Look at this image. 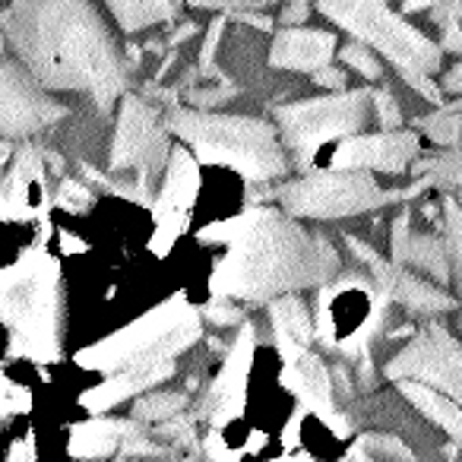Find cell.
Wrapping results in <instances>:
<instances>
[{
    "label": "cell",
    "instance_id": "33",
    "mask_svg": "<svg viewBox=\"0 0 462 462\" xmlns=\"http://www.w3.org/2000/svg\"><path fill=\"white\" fill-rule=\"evenodd\" d=\"M310 79H314V86H320V89H329V92H342L348 89V73L342 70V67H320V70L310 73Z\"/></svg>",
    "mask_w": 462,
    "mask_h": 462
},
{
    "label": "cell",
    "instance_id": "17",
    "mask_svg": "<svg viewBox=\"0 0 462 462\" xmlns=\"http://www.w3.org/2000/svg\"><path fill=\"white\" fill-rule=\"evenodd\" d=\"M266 308H270V323H273L279 355H282L285 365H291V361L301 358L310 348V342H314V336H317V323L310 320L308 304L301 301L298 291L279 295L276 301H270Z\"/></svg>",
    "mask_w": 462,
    "mask_h": 462
},
{
    "label": "cell",
    "instance_id": "30",
    "mask_svg": "<svg viewBox=\"0 0 462 462\" xmlns=\"http://www.w3.org/2000/svg\"><path fill=\"white\" fill-rule=\"evenodd\" d=\"M374 115H377L380 130H399L402 127V111H399V102L393 98L390 89H374Z\"/></svg>",
    "mask_w": 462,
    "mask_h": 462
},
{
    "label": "cell",
    "instance_id": "2",
    "mask_svg": "<svg viewBox=\"0 0 462 462\" xmlns=\"http://www.w3.org/2000/svg\"><path fill=\"white\" fill-rule=\"evenodd\" d=\"M4 42L48 89L86 92L102 115L127 89V60L92 0H7Z\"/></svg>",
    "mask_w": 462,
    "mask_h": 462
},
{
    "label": "cell",
    "instance_id": "27",
    "mask_svg": "<svg viewBox=\"0 0 462 462\" xmlns=\"http://www.w3.org/2000/svg\"><path fill=\"white\" fill-rule=\"evenodd\" d=\"M443 235H447L449 263H453V285L462 301V199L443 197Z\"/></svg>",
    "mask_w": 462,
    "mask_h": 462
},
{
    "label": "cell",
    "instance_id": "6",
    "mask_svg": "<svg viewBox=\"0 0 462 462\" xmlns=\"http://www.w3.org/2000/svg\"><path fill=\"white\" fill-rule=\"evenodd\" d=\"M374 89H342L329 96L304 98V102L279 105L273 121L279 127L289 159L295 168L310 171L320 165L323 152L352 134H361L371 121Z\"/></svg>",
    "mask_w": 462,
    "mask_h": 462
},
{
    "label": "cell",
    "instance_id": "5",
    "mask_svg": "<svg viewBox=\"0 0 462 462\" xmlns=\"http://www.w3.org/2000/svg\"><path fill=\"white\" fill-rule=\"evenodd\" d=\"M203 308H193L184 295L168 298L165 304L143 314L130 327L117 329L105 342L83 348L77 361L102 374L174 365V358L184 355L203 336Z\"/></svg>",
    "mask_w": 462,
    "mask_h": 462
},
{
    "label": "cell",
    "instance_id": "29",
    "mask_svg": "<svg viewBox=\"0 0 462 462\" xmlns=\"http://www.w3.org/2000/svg\"><path fill=\"white\" fill-rule=\"evenodd\" d=\"M358 453L374 456V459H411V449L393 434H361Z\"/></svg>",
    "mask_w": 462,
    "mask_h": 462
},
{
    "label": "cell",
    "instance_id": "1",
    "mask_svg": "<svg viewBox=\"0 0 462 462\" xmlns=\"http://www.w3.org/2000/svg\"><path fill=\"white\" fill-rule=\"evenodd\" d=\"M199 241L222 247L209 273L212 298L270 304L289 291L320 289L342 273L333 241L282 206H251L203 228Z\"/></svg>",
    "mask_w": 462,
    "mask_h": 462
},
{
    "label": "cell",
    "instance_id": "10",
    "mask_svg": "<svg viewBox=\"0 0 462 462\" xmlns=\"http://www.w3.org/2000/svg\"><path fill=\"white\" fill-rule=\"evenodd\" d=\"M16 54H7L0 64V134L4 140H26L48 130L67 117V105H60Z\"/></svg>",
    "mask_w": 462,
    "mask_h": 462
},
{
    "label": "cell",
    "instance_id": "34",
    "mask_svg": "<svg viewBox=\"0 0 462 462\" xmlns=\"http://www.w3.org/2000/svg\"><path fill=\"white\" fill-rule=\"evenodd\" d=\"M308 14H310L308 0H289V10L279 14V23H282V26H301V23L308 20Z\"/></svg>",
    "mask_w": 462,
    "mask_h": 462
},
{
    "label": "cell",
    "instance_id": "24",
    "mask_svg": "<svg viewBox=\"0 0 462 462\" xmlns=\"http://www.w3.org/2000/svg\"><path fill=\"white\" fill-rule=\"evenodd\" d=\"M411 178H421L437 190H462V149H440V152L418 155L411 165Z\"/></svg>",
    "mask_w": 462,
    "mask_h": 462
},
{
    "label": "cell",
    "instance_id": "19",
    "mask_svg": "<svg viewBox=\"0 0 462 462\" xmlns=\"http://www.w3.org/2000/svg\"><path fill=\"white\" fill-rule=\"evenodd\" d=\"M396 386L430 424H437V428H440L447 437H453V440H462V402L459 399L437 390V386L424 383V380H411V377L396 380Z\"/></svg>",
    "mask_w": 462,
    "mask_h": 462
},
{
    "label": "cell",
    "instance_id": "20",
    "mask_svg": "<svg viewBox=\"0 0 462 462\" xmlns=\"http://www.w3.org/2000/svg\"><path fill=\"white\" fill-rule=\"evenodd\" d=\"M45 199V178L39 168V152L35 149H23L20 162L14 171L7 174L4 184V216L7 218H26L39 203Z\"/></svg>",
    "mask_w": 462,
    "mask_h": 462
},
{
    "label": "cell",
    "instance_id": "28",
    "mask_svg": "<svg viewBox=\"0 0 462 462\" xmlns=\"http://www.w3.org/2000/svg\"><path fill=\"white\" fill-rule=\"evenodd\" d=\"M339 58H342V64H346L348 70L358 73L361 79H367V83H383V64H380V54L374 51L367 42L355 39V42H348V45H342Z\"/></svg>",
    "mask_w": 462,
    "mask_h": 462
},
{
    "label": "cell",
    "instance_id": "4",
    "mask_svg": "<svg viewBox=\"0 0 462 462\" xmlns=\"http://www.w3.org/2000/svg\"><path fill=\"white\" fill-rule=\"evenodd\" d=\"M317 10L346 29L352 39H361L383 54L405 86L434 105H443V89L430 83L443 64V48L418 32L405 14H396L390 0H317Z\"/></svg>",
    "mask_w": 462,
    "mask_h": 462
},
{
    "label": "cell",
    "instance_id": "7",
    "mask_svg": "<svg viewBox=\"0 0 462 462\" xmlns=\"http://www.w3.org/2000/svg\"><path fill=\"white\" fill-rule=\"evenodd\" d=\"M273 197L285 212L304 222H336V218L365 216L383 206L405 199L409 190H386L377 171L367 168H310L301 178L282 180L273 187Z\"/></svg>",
    "mask_w": 462,
    "mask_h": 462
},
{
    "label": "cell",
    "instance_id": "16",
    "mask_svg": "<svg viewBox=\"0 0 462 462\" xmlns=\"http://www.w3.org/2000/svg\"><path fill=\"white\" fill-rule=\"evenodd\" d=\"M339 54V39L327 29H304V26H282L270 45V64L291 73H314L320 67L333 64Z\"/></svg>",
    "mask_w": 462,
    "mask_h": 462
},
{
    "label": "cell",
    "instance_id": "38",
    "mask_svg": "<svg viewBox=\"0 0 462 462\" xmlns=\"http://www.w3.org/2000/svg\"><path fill=\"white\" fill-rule=\"evenodd\" d=\"M238 16H241L245 23H251V26H260V29H270V26H273L270 16H254L251 10H245V14H238Z\"/></svg>",
    "mask_w": 462,
    "mask_h": 462
},
{
    "label": "cell",
    "instance_id": "18",
    "mask_svg": "<svg viewBox=\"0 0 462 462\" xmlns=\"http://www.w3.org/2000/svg\"><path fill=\"white\" fill-rule=\"evenodd\" d=\"M393 263L411 266L421 276L434 279L440 285L453 282V263H449V247L447 235H434V231H409V238L399 251L390 254Z\"/></svg>",
    "mask_w": 462,
    "mask_h": 462
},
{
    "label": "cell",
    "instance_id": "12",
    "mask_svg": "<svg viewBox=\"0 0 462 462\" xmlns=\"http://www.w3.org/2000/svg\"><path fill=\"white\" fill-rule=\"evenodd\" d=\"M421 155L415 130H380V134H352L329 146L317 168H367L380 174H405Z\"/></svg>",
    "mask_w": 462,
    "mask_h": 462
},
{
    "label": "cell",
    "instance_id": "8",
    "mask_svg": "<svg viewBox=\"0 0 462 462\" xmlns=\"http://www.w3.org/2000/svg\"><path fill=\"white\" fill-rule=\"evenodd\" d=\"M4 323L29 355H58L60 289L48 257H23L4 273Z\"/></svg>",
    "mask_w": 462,
    "mask_h": 462
},
{
    "label": "cell",
    "instance_id": "35",
    "mask_svg": "<svg viewBox=\"0 0 462 462\" xmlns=\"http://www.w3.org/2000/svg\"><path fill=\"white\" fill-rule=\"evenodd\" d=\"M228 96H231V89H216V92H209V89H193L190 92V102L197 105V108H216V105L225 102Z\"/></svg>",
    "mask_w": 462,
    "mask_h": 462
},
{
    "label": "cell",
    "instance_id": "25",
    "mask_svg": "<svg viewBox=\"0 0 462 462\" xmlns=\"http://www.w3.org/2000/svg\"><path fill=\"white\" fill-rule=\"evenodd\" d=\"M190 405V396L187 393H174V390H152V393H143L140 399L134 402V411L130 415L143 424H162L168 418H178L187 411Z\"/></svg>",
    "mask_w": 462,
    "mask_h": 462
},
{
    "label": "cell",
    "instance_id": "22",
    "mask_svg": "<svg viewBox=\"0 0 462 462\" xmlns=\"http://www.w3.org/2000/svg\"><path fill=\"white\" fill-rule=\"evenodd\" d=\"M149 424L136 421L130 415V421H117V418H92V421L79 424L73 430V453L77 456H111L117 453V447L130 440V437L143 434Z\"/></svg>",
    "mask_w": 462,
    "mask_h": 462
},
{
    "label": "cell",
    "instance_id": "23",
    "mask_svg": "<svg viewBox=\"0 0 462 462\" xmlns=\"http://www.w3.org/2000/svg\"><path fill=\"white\" fill-rule=\"evenodd\" d=\"M105 7L124 35H136L174 16L171 0H105Z\"/></svg>",
    "mask_w": 462,
    "mask_h": 462
},
{
    "label": "cell",
    "instance_id": "37",
    "mask_svg": "<svg viewBox=\"0 0 462 462\" xmlns=\"http://www.w3.org/2000/svg\"><path fill=\"white\" fill-rule=\"evenodd\" d=\"M430 7H437V0H402V14H421Z\"/></svg>",
    "mask_w": 462,
    "mask_h": 462
},
{
    "label": "cell",
    "instance_id": "3",
    "mask_svg": "<svg viewBox=\"0 0 462 462\" xmlns=\"http://www.w3.org/2000/svg\"><path fill=\"white\" fill-rule=\"evenodd\" d=\"M165 124L184 146L193 149L199 165H222L238 171L251 184L282 180L291 168L289 149L276 121L251 115H216V111L168 108Z\"/></svg>",
    "mask_w": 462,
    "mask_h": 462
},
{
    "label": "cell",
    "instance_id": "26",
    "mask_svg": "<svg viewBox=\"0 0 462 462\" xmlns=\"http://www.w3.org/2000/svg\"><path fill=\"white\" fill-rule=\"evenodd\" d=\"M415 127L440 149H456L462 143V108L459 105H437V111L415 121Z\"/></svg>",
    "mask_w": 462,
    "mask_h": 462
},
{
    "label": "cell",
    "instance_id": "13",
    "mask_svg": "<svg viewBox=\"0 0 462 462\" xmlns=\"http://www.w3.org/2000/svg\"><path fill=\"white\" fill-rule=\"evenodd\" d=\"M197 193H199V159L193 155L190 146L174 143L171 159H168V168L162 174L159 197L152 199V216L155 225H159L155 235L165 238L155 254H168L171 241L184 231L187 216H190L193 203H197Z\"/></svg>",
    "mask_w": 462,
    "mask_h": 462
},
{
    "label": "cell",
    "instance_id": "9",
    "mask_svg": "<svg viewBox=\"0 0 462 462\" xmlns=\"http://www.w3.org/2000/svg\"><path fill=\"white\" fill-rule=\"evenodd\" d=\"M171 130L165 115L152 108L146 98L124 96L117 111L115 143H111V174H134L136 199L152 206V187L165 174L171 159Z\"/></svg>",
    "mask_w": 462,
    "mask_h": 462
},
{
    "label": "cell",
    "instance_id": "11",
    "mask_svg": "<svg viewBox=\"0 0 462 462\" xmlns=\"http://www.w3.org/2000/svg\"><path fill=\"white\" fill-rule=\"evenodd\" d=\"M383 374L393 383L402 377L424 380L462 402V342L447 327L428 320L402 352L386 361Z\"/></svg>",
    "mask_w": 462,
    "mask_h": 462
},
{
    "label": "cell",
    "instance_id": "14",
    "mask_svg": "<svg viewBox=\"0 0 462 462\" xmlns=\"http://www.w3.org/2000/svg\"><path fill=\"white\" fill-rule=\"evenodd\" d=\"M365 270L374 276L377 289L383 291L393 304L405 308V314H411V317L430 320V317L456 310V301H459V295L443 291L440 282L421 276V273H415L411 266H399V263H393V260H383L377 251L365 260Z\"/></svg>",
    "mask_w": 462,
    "mask_h": 462
},
{
    "label": "cell",
    "instance_id": "15",
    "mask_svg": "<svg viewBox=\"0 0 462 462\" xmlns=\"http://www.w3.org/2000/svg\"><path fill=\"white\" fill-rule=\"evenodd\" d=\"M254 361V327L245 323L241 336L231 346L225 367L212 386L206 390V396L197 405V418H209V421L222 424L228 421V415H238L241 402H245V386H247V371Z\"/></svg>",
    "mask_w": 462,
    "mask_h": 462
},
{
    "label": "cell",
    "instance_id": "31",
    "mask_svg": "<svg viewBox=\"0 0 462 462\" xmlns=\"http://www.w3.org/2000/svg\"><path fill=\"white\" fill-rule=\"evenodd\" d=\"M203 317L216 327H235V323H247L245 310L238 308V301L231 298H212L209 304L203 308Z\"/></svg>",
    "mask_w": 462,
    "mask_h": 462
},
{
    "label": "cell",
    "instance_id": "21",
    "mask_svg": "<svg viewBox=\"0 0 462 462\" xmlns=\"http://www.w3.org/2000/svg\"><path fill=\"white\" fill-rule=\"evenodd\" d=\"M285 383L314 411H320V415L333 411V377H329V367L323 365V358L317 352L308 348L301 358L285 365Z\"/></svg>",
    "mask_w": 462,
    "mask_h": 462
},
{
    "label": "cell",
    "instance_id": "32",
    "mask_svg": "<svg viewBox=\"0 0 462 462\" xmlns=\"http://www.w3.org/2000/svg\"><path fill=\"white\" fill-rule=\"evenodd\" d=\"M199 10H228V14H245V10H263L273 0H187Z\"/></svg>",
    "mask_w": 462,
    "mask_h": 462
},
{
    "label": "cell",
    "instance_id": "36",
    "mask_svg": "<svg viewBox=\"0 0 462 462\" xmlns=\"http://www.w3.org/2000/svg\"><path fill=\"white\" fill-rule=\"evenodd\" d=\"M440 89L447 92V96L462 98V60H459V64H453L447 73H443V77H440Z\"/></svg>",
    "mask_w": 462,
    "mask_h": 462
}]
</instances>
